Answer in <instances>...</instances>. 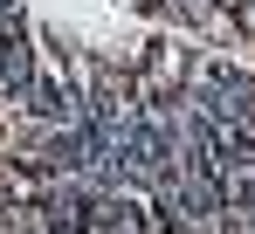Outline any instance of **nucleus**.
<instances>
[{
	"label": "nucleus",
	"mask_w": 255,
	"mask_h": 234,
	"mask_svg": "<svg viewBox=\"0 0 255 234\" xmlns=\"http://www.w3.org/2000/svg\"><path fill=\"white\" fill-rule=\"evenodd\" d=\"M21 104H28V117H35V124H76V117H83V83H62V76H35Z\"/></svg>",
	"instance_id": "nucleus-1"
},
{
	"label": "nucleus",
	"mask_w": 255,
	"mask_h": 234,
	"mask_svg": "<svg viewBox=\"0 0 255 234\" xmlns=\"http://www.w3.org/2000/svg\"><path fill=\"white\" fill-rule=\"evenodd\" d=\"M35 83V48H28V28L21 35H0V104H21Z\"/></svg>",
	"instance_id": "nucleus-2"
},
{
	"label": "nucleus",
	"mask_w": 255,
	"mask_h": 234,
	"mask_svg": "<svg viewBox=\"0 0 255 234\" xmlns=\"http://www.w3.org/2000/svg\"><path fill=\"white\" fill-rule=\"evenodd\" d=\"M28 28V14H21V0H0V35H21Z\"/></svg>",
	"instance_id": "nucleus-3"
}]
</instances>
